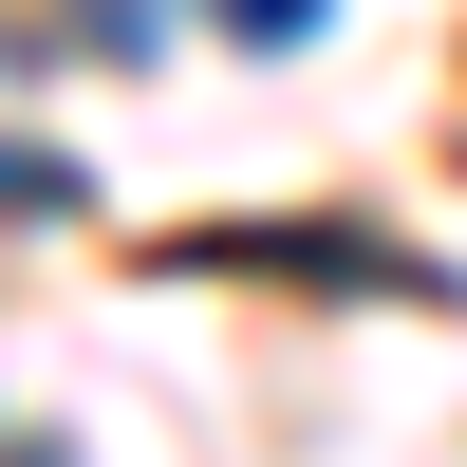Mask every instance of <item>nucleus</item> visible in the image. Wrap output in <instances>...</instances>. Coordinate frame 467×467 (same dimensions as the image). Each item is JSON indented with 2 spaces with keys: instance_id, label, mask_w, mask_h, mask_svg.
I'll return each instance as SVG.
<instances>
[{
  "instance_id": "nucleus-1",
  "label": "nucleus",
  "mask_w": 467,
  "mask_h": 467,
  "mask_svg": "<svg viewBox=\"0 0 467 467\" xmlns=\"http://www.w3.org/2000/svg\"><path fill=\"white\" fill-rule=\"evenodd\" d=\"M224 37H262V57H281V37H318V0H224Z\"/></svg>"
}]
</instances>
